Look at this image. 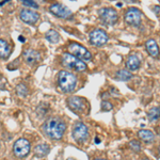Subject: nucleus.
Segmentation results:
<instances>
[{
	"label": "nucleus",
	"mask_w": 160,
	"mask_h": 160,
	"mask_svg": "<svg viewBox=\"0 0 160 160\" xmlns=\"http://www.w3.org/2000/svg\"><path fill=\"white\" fill-rule=\"evenodd\" d=\"M43 129L48 138L55 141H59L63 138V135L66 130V125L59 118H51L46 121L43 126Z\"/></svg>",
	"instance_id": "f257e3e1"
},
{
	"label": "nucleus",
	"mask_w": 160,
	"mask_h": 160,
	"mask_svg": "<svg viewBox=\"0 0 160 160\" xmlns=\"http://www.w3.org/2000/svg\"><path fill=\"white\" fill-rule=\"evenodd\" d=\"M77 84L76 76L68 71H61L58 74V86L64 93L73 92Z\"/></svg>",
	"instance_id": "f03ea898"
},
{
	"label": "nucleus",
	"mask_w": 160,
	"mask_h": 160,
	"mask_svg": "<svg viewBox=\"0 0 160 160\" xmlns=\"http://www.w3.org/2000/svg\"><path fill=\"white\" fill-rule=\"evenodd\" d=\"M61 61H62V64H63L65 68L73 69V71L83 72L87 69V64L83 63V61L76 58V57H74L73 55H71V53H68V52L62 55Z\"/></svg>",
	"instance_id": "7ed1b4c3"
},
{
	"label": "nucleus",
	"mask_w": 160,
	"mask_h": 160,
	"mask_svg": "<svg viewBox=\"0 0 160 160\" xmlns=\"http://www.w3.org/2000/svg\"><path fill=\"white\" fill-rule=\"evenodd\" d=\"M31 151L30 142L25 138H20L17 141L14 142L13 145V153L18 158H25L29 155Z\"/></svg>",
	"instance_id": "20e7f679"
},
{
	"label": "nucleus",
	"mask_w": 160,
	"mask_h": 160,
	"mask_svg": "<svg viewBox=\"0 0 160 160\" xmlns=\"http://www.w3.org/2000/svg\"><path fill=\"white\" fill-rule=\"evenodd\" d=\"M99 18L105 25L113 26L118 22V12L112 8H102L99 10Z\"/></svg>",
	"instance_id": "39448f33"
},
{
	"label": "nucleus",
	"mask_w": 160,
	"mask_h": 160,
	"mask_svg": "<svg viewBox=\"0 0 160 160\" xmlns=\"http://www.w3.org/2000/svg\"><path fill=\"white\" fill-rule=\"evenodd\" d=\"M68 53L73 55L80 60H91L92 55L86 47L77 43H72L68 45Z\"/></svg>",
	"instance_id": "423d86ee"
},
{
	"label": "nucleus",
	"mask_w": 160,
	"mask_h": 160,
	"mask_svg": "<svg viewBox=\"0 0 160 160\" xmlns=\"http://www.w3.org/2000/svg\"><path fill=\"white\" fill-rule=\"evenodd\" d=\"M73 138L79 143H83L89 139V129L83 123L78 122L73 127Z\"/></svg>",
	"instance_id": "0eeeda50"
},
{
	"label": "nucleus",
	"mask_w": 160,
	"mask_h": 160,
	"mask_svg": "<svg viewBox=\"0 0 160 160\" xmlns=\"http://www.w3.org/2000/svg\"><path fill=\"white\" fill-rule=\"evenodd\" d=\"M90 43L94 46H102L105 45L106 43L109 40V37L106 33V31L102 30V29H94L93 31L90 32Z\"/></svg>",
	"instance_id": "6e6552de"
},
{
	"label": "nucleus",
	"mask_w": 160,
	"mask_h": 160,
	"mask_svg": "<svg viewBox=\"0 0 160 160\" xmlns=\"http://www.w3.org/2000/svg\"><path fill=\"white\" fill-rule=\"evenodd\" d=\"M126 24L133 27H139L141 24V12L137 8H129L124 15Z\"/></svg>",
	"instance_id": "1a4fd4ad"
},
{
	"label": "nucleus",
	"mask_w": 160,
	"mask_h": 160,
	"mask_svg": "<svg viewBox=\"0 0 160 160\" xmlns=\"http://www.w3.org/2000/svg\"><path fill=\"white\" fill-rule=\"evenodd\" d=\"M49 11L52 13L55 16L59 17V18H68L72 16V11L66 6L61 3H55L50 6Z\"/></svg>",
	"instance_id": "9d476101"
},
{
	"label": "nucleus",
	"mask_w": 160,
	"mask_h": 160,
	"mask_svg": "<svg viewBox=\"0 0 160 160\" xmlns=\"http://www.w3.org/2000/svg\"><path fill=\"white\" fill-rule=\"evenodd\" d=\"M20 19L28 25H35L40 19V14L30 9H22L20 12Z\"/></svg>",
	"instance_id": "9b49d317"
},
{
	"label": "nucleus",
	"mask_w": 160,
	"mask_h": 160,
	"mask_svg": "<svg viewBox=\"0 0 160 160\" xmlns=\"http://www.w3.org/2000/svg\"><path fill=\"white\" fill-rule=\"evenodd\" d=\"M68 106L72 110H74L75 112H83L86 110V107H87V102L86 100L81 97H77V96H74V97H71L68 99Z\"/></svg>",
	"instance_id": "f8f14e48"
},
{
	"label": "nucleus",
	"mask_w": 160,
	"mask_h": 160,
	"mask_svg": "<svg viewBox=\"0 0 160 160\" xmlns=\"http://www.w3.org/2000/svg\"><path fill=\"white\" fill-rule=\"evenodd\" d=\"M145 46H146V50L148 51V53L153 57V58H159L160 49L156 41L151 38V40H148V42H146Z\"/></svg>",
	"instance_id": "ddd939ff"
},
{
	"label": "nucleus",
	"mask_w": 160,
	"mask_h": 160,
	"mask_svg": "<svg viewBox=\"0 0 160 160\" xmlns=\"http://www.w3.org/2000/svg\"><path fill=\"white\" fill-rule=\"evenodd\" d=\"M24 59L28 64H35L40 60V53L33 49H28L24 52Z\"/></svg>",
	"instance_id": "4468645a"
},
{
	"label": "nucleus",
	"mask_w": 160,
	"mask_h": 160,
	"mask_svg": "<svg viewBox=\"0 0 160 160\" xmlns=\"http://www.w3.org/2000/svg\"><path fill=\"white\" fill-rule=\"evenodd\" d=\"M141 65L140 59L138 58V56L136 55H131L129 58L126 61V66L129 71H137Z\"/></svg>",
	"instance_id": "2eb2a0df"
},
{
	"label": "nucleus",
	"mask_w": 160,
	"mask_h": 160,
	"mask_svg": "<svg viewBox=\"0 0 160 160\" xmlns=\"http://www.w3.org/2000/svg\"><path fill=\"white\" fill-rule=\"evenodd\" d=\"M49 151H50V148L48 144L41 143L34 148V155L38 158H42V157H45L46 155L49 153Z\"/></svg>",
	"instance_id": "dca6fc26"
},
{
	"label": "nucleus",
	"mask_w": 160,
	"mask_h": 160,
	"mask_svg": "<svg viewBox=\"0 0 160 160\" xmlns=\"http://www.w3.org/2000/svg\"><path fill=\"white\" fill-rule=\"evenodd\" d=\"M138 136H139V138H140L141 140H143L145 143H151L155 139L154 133L152 132L151 130H148V129H141L138 132Z\"/></svg>",
	"instance_id": "f3484780"
},
{
	"label": "nucleus",
	"mask_w": 160,
	"mask_h": 160,
	"mask_svg": "<svg viewBox=\"0 0 160 160\" xmlns=\"http://www.w3.org/2000/svg\"><path fill=\"white\" fill-rule=\"evenodd\" d=\"M10 56V45L7 41L0 40V58L7 59Z\"/></svg>",
	"instance_id": "a211bd4d"
},
{
	"label": "nucleus",
	"mask_w": 160,
	"mask_h": 160,
	"mask_svg": "<svg viewBox=\"0 0 160 160\" xmlns=\"http://www.w3.org/2000/svg\"><path fill=\"white\" fill-rule=\"evenodd\" d=\"M133 77V75L131 74V72H128L126 69H120V71L117 72L115 74V78L118 80H121V81H128Z\"/></svg>",
	"instance_id": "6ab92c4d"
},
{
	"label": "nucleus",
	"mask_w": 160,
	"mask_h": 160,
	"mask_svg": "<svg viewBox=\"0 0 160 160\" xmlns=\"http://www.w3.org/2000/svg\"><path fill=\"white\" fill-rule=\"evenodd\" d=\"M45 38L48 42H50L52 44H57V43H59V41H60V34H59L56 30L47 31L46 34H45Z\"/></svg>",
	"instance_id": "aec40b11"
},
{
	"label": "nucleus",
	"mask_w": 160,
	"mask_h": 160,
	"mask_svg": "<svg viewBox=\"0 0 160 160\" xmlns=\"http://www.w3.org/2000/svg\"><path fill=\"white\" fill-rule=\"evenodd\" d=\"M159 117H160V112H159L158 108H152L148 113V118L151 123L156 122V121L159 118Z\"/></svg>",
	"instance_id": "412c9836"
},
{
	"label": "nucleus",
	"mask_w": 160,
	"mask_h": 160,
	"mask_svg": "<svg viewBox=\"0 0 160 160\" xmlns=\"http://www.w3.org/2000/svg\"><path fill=\"white\" fill-rule=\"evenodd\" d=\"M16 92L18 94V96L20 97H26L28 95V88L24 83H19L16 87Z\"/></svg>",
	"instance_id": "4be33fe9"
},
{
	"label": "nucleus",
	"mask_w": 160,
	"mask_h": 160,
	"mask_svg": "<svg viewBox=\"0 0 160 160\" xmlns=\"http://www.w3.org/2000/svg\"><path fill=\"white\" fill-rule=\"evenodd\" d=\"M129 148L132 149L133 152H137V153H139V152L142 149V146H141L140 142L137 141V140H131L129 142Z\"/></svg>",
	"instance_id": "5701e85b"
},
{
	"label": "nucleus",
	"mask_w": 160,
	"mask_h": 160,
	"mask_svg": "<svg viewBox=\"0 0 160 160\" xmlns=\"http://www.w3.org/2000/svg\"><path fill=\"white\" fill-rule=\"evenodd\" d=\"M25 7H28V8H33V9H38V4L34 0H19Z\"/></svg>",
	"instance_id": "b1692460"
},
{
	"label": "nucleus",
	"mask_w": 160,
	"mask_h": 160,
	"mask_svg": "<svg viewBox=\"0 0 160 160\" xmlns=\"http://www.w3.org/2000/svg\"><path fill=\"white\" fill-rule=\"evenodd\" d=\"M113 105L110 104L109 102H102V111H110L112 110Z\"/></svg>",
	"instance_id": "393cba45"
},
{
	"label": "nucleus",
	"mask_w": 160,
	"mask_h": 160,
	"mask_svg": "<svg viewBox=\"0 0 160 160\" xmlns=\"http://www.w3.org/2000/svg\"><path fill=\"white\" fill-rule=\"evenodd\" d=\"M18 40L20 41L22 43H24V42H26V38L22 37V35H19V38H18Z\"/></svg>",
	"instance_id": "a878e982"
},
{
	"label": "nucleus",
	"mask_w": 160,
	"mask_h": 160,
	"mask_svg": "<svg viewBox=\"0 0 160 160\" xmlns=\"http://www.w3.org/2000/svg\"><path fill=\"white\" fill-rule=\"evenodd\" d=\"M95 142H96L97 144H99V143H100V140H99V138H96V139H95Z\"/></svg>",
	"instance_id": "bb28decb"
},
{
	"label": "nucleus",
	"mask_w": 160,
	"mask_h": 160,
	"mask_svg": "<svg viewBox=\"0 0 160 160\" xmlns=\"http://www.w3.org/2000/svg\"><path fill=\"white\" fill-rule=\"evenodd\" d=\"M126 1H128V2H132V1H135V0H126Z\"/></svg>",
	"instance_id": "cd10ccee"
},
{
	"label": "nucleus",
	"mask_w": 160,
	"mask_h": 160,
	"mask_svg": "<svg viewBox=\"0 0 160 160\" xmlns=\"http://www.w3.org/2000/svg\"><path fill=\"white\" fill-rule=\"evenodd\" d=\"M95 160H105V159H95Z\"/></svg>",
	"instance_id": "c85d7f7f"
},
{
	"label": "nucleus",
	"mask_w": 160,
	"mask_h": 160,
	"mask_svg": "<svg viewBox=\"0 0 160 160\" xmlns=\"http://www.w3.org/2000/svg\"><path fill=\"white\" fill-rule=\"evenodd\" d=\"M159 155H160V146H159Z\"/></svg>",
	"instance_id": "c756f323"
},
{
	"label": "nucleus",
	"mask_w": 160,
	"mask_h": 160,
	"mask_svg": "<svg viewBox=\"0 0 160 160\" xmlns=\"http://www.w3.org/2000/svg\"><path fill=\"white\" fill-rule=\"evenodd\" d=\"M144 160H149V159H148V158H145V159H144Z\"/></svg>",
	"instance_id": "7c9ffc66"
},
{
	"label": "nucleus",
	"mask_w": 160,
	"mask_h": 160,
	"mask_svg": "<svg viewBox=\"0 0 160 160\" xmlns=\"http://www.w3.org/2000/svg\"><path fill=\"white\" fill-rule=\"evenodd\" d=\"M158 109H159V112H160V107H159V108H158Z\"/></svg>",
	"instance_id": "2f4dec72"
}]
</instances>
